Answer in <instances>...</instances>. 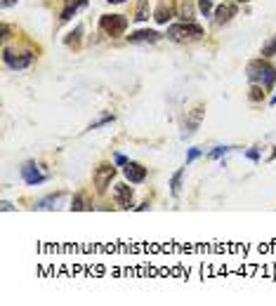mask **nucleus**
I'll list each match as a JSON object with an SVG mask.
<instances>
[{"label":"nucleus","mask_w":276,"mask_h":306,"mask_svg":"<svg viewBox=\"0 0 276 306\" xmlns=\"http://www.w3.org/2000/svg\"><path fill=\"white\" fill-rule=\"evenodd\" d=\"M246 78L255 85H262L265 90H272L276 85V69L265 59H253L246 66Z\"/></svg>","instance_id":"obj_1"},{"label":"nucleus","mask_w":276,"mask_h":306,"mask_svg":"<svg viewBox=\"0 0 276 306\" xmlns=\"http://www.w3.org/2000/svg\"><path fill=\"white\" fill-rule=\"evenodd\" d=\"M168 40L177 43V45H187V43H196L203 38V26L196 24V21H179V24H172L168 26V33H165Z\"/></svg>","instance_id":"obj_2"},{"label":"nucleus","mask_w":276,"mask_h":306,"mask_svg":"<svg viewBox=\"0 0 276 306\" xmlns=\"http://www.w3.org/2000/svg\"><path fill=\"white\" fill-rule=\"evenodd\" d=\"M99 28H102L109 38H121L125 31H128V17H123V14H102Z\"/></svg>","instance_id":"obj_3"},{"label":"nucleus","mask_w":276,"mask_h":306,"mask_svg":"<svg viewBox=\"0 0 276 306\" xmlns=\"http://www.w3.org/2000/svg\"><path fill=\"white\" fill-rule=\"evenodd\" d=\"M116 162H102L97 170H95V174H92V181H95V189H97V193H104V191L111 186V181H114V177H116Z\"/></svg>","instance_id":"obj_4"},{"label":"nucleus","mask_w":276,"mask_h":306,"mask_svg":"<svg viewBox=\"0 0 276 306\" xmlns=\"http://www.w3.org/2000/svg\"><path fill=\"white\" fill-rule=\"evenodd\" d=\"M21 179H24V184H28V186H40V184L47 181V174L40 172L36 160H26L21 165Z\"/></svg>","instance_id":"obj_5"},{"label":"nucleus","mask_w":276,"mask_h":306,"mask_svg":"<svg viewBox=\"0 0 276 306\" xmlns=\"http://www.w3.org/2000/svg\"><path fill=\"white\" fill-rule=\"evenodd\" d=\"M236 14H239V2H236V0H227V2H222V5L215 7L213 21L217 26H224V24H229Z\"/></svg>","instance_id":"obj_6"},{"label":"nucleus","mask_w":276,"mask_h":306,"mask_svg":"<svg viewBox=\"0 0 276 306\" xmlns=\"http://www.w3.org/2000/svg\"><path fill=\"white\" fill-rule=\"evenodd\" d=\"M2 59H5V64H7L9 69H14V71H21V69H28L31 64H33V59H36V54L33 52H21V54H14L12 50H5V54H2Z\"/></svg>","instance_id":"obj_7"},{"label":"nucleus","mask_w":276,"mask_h":306,"mask_svg":"<svg viewBox=\"0 0 276 306\" xmlns=\"http://www.w3.org/2000/svg\"><path fill=\"white\" fill-rule=\"evenodd\" d=\"M114 200H116V205L121 207V210H130V207H133V200H135L133 186L116 184V186H114Z\"/></svg>","instance_id":"obj_8"},{"label":"nucleus","mask_w":276,"mask_h":306,"mask_svg":"<svg viewBox=\"0 0 276 306\" xmlns=\"http://www.w3.org/2000/svg\"><path fill=\"white\" fill-rule=\"evenodd\" d=\"M160 38H163V36H160L158 31H153V28H139V31H135V33H130V36H128V43H133V45L149 43V45H153V43H158Z\"/></svg>","instance_id":"obj_9"},{"label":"nucleus","mask_w":276,"mask_h":306,"mask_svg":"<svg viewBox=\"0 0 276 306\" xmlns=\"http://www.w3.org/2000/svg\"><path fill=\"white\" fill-rule=\"evenodd\" d=\"M123 174H125V179L130 181V184H142V181L146 179V174H149V172H146V167H144V165L130 160L123 167Z\"/></svg>","instance_id":"obj_10"},{"label":"nucleus","mask_w":276,"mask_h":306,"mask_svg":"<svg viewBox=\"0 0 276 306\" xmlns=\"http://www.w3.org/2000/svg\"><path fill=\"white\" fill-rule=\"evenodd\" d=\"M88 5V0H66V5H64V9H62V21H69V19L78 12L80 7H85Z\"/></svg>","instance_id":"obj_11"},{"label":"nucleus","mask_w":276,"mask_h":306,"mask_svg":"<svg viewBox=\"0 0 276 306\" xmlns=\"http://www.w3.org/2000/svg\"><path fill=\"white\" fill-rule=\"evenodd\" d=\"M187 167L189 165H184V167H179V170L172 174V179H170V193H172V196H179V191H182V179H184Z\"/></svg>","instance_id":"obj_12"},{"label":"nucleus","mask_w":276,"mask_h":306,"mask_svg":"<svg viewBox=\"0 0 276 306\" xmlns=\"http://www.w3.org/2000/svg\"><path fill=\"white\" fill-rule=\"evenodd\" d=\"M265 87L262 85H255V82H250V92H248V99L253 104H260V101H265Z\"/></svg>","instance_id":"obj_13"},{"label":"nucleus","mask_w":276,"mask_h":306,"mask_svg":"<svg viewBox=\"0 0 276 306\" xmlns=\"http://www.w3.org/2000/svg\"><path fill=\"white\" fill-rule=\"evenodd\" d=\"M194 7L189 5L187 0H179V5H177V17H182V21H194Z\"/></svg>","instance_id":"obj_14"},{"label":"nucleus","mask_w":276,"mask_h":306,"mask_svg":"<svg viewBox=\"0 0 276 306\" xmlns=\"http://www.w3.org/2000/svg\"><path fill=\"white\" fill-rule=\"evenodd\" d=\"M149 12H151V9H149V0H139V2H137V9H135V19H137V21H146V19H149Z\"/></svg>","instance_id":"obj_15"},{"label":"nucleus","mask_w":276,"mask_h":306,"mask_svg":"<svg viewBox=\"0 0 276 306\" xmlns=\"http://www.w3.org/2000/svg\"><path fill=\"white\" fill-rule=\"evenodd\" d=\"M172 14H175V12H172V9H165V5H160L158 9H156V12H153V19H156V21H158V24H168L170 19H172Z\"/></svg>","instance_id":"obj_16"},{"label":"nucleus","mask_w":276,"mask_h":306,"mask_svg":"<svg viewBox=\"0 0 276 306\" xmlns=\"http://www.w3.org/2000/svg\"><path fill=\"white\" fill-rule=\"evenodd\" d=\"M80 36H83V26H76V31L66 38V45L73 47V50H78V47H80Z\"/></svg>","instance_id":"obj_17"},{"label":"nucleus","mask_w":276,"mask_h":306,"mask_svg":"<svg viewBox=\"0 0 276 306\" xmlns=\"http://www.w3.org/2000/svg\"><path fill=\"white\" fill-rule=\"evenodd\" d=\"M198 9H201V14H203V17H213L215 2L213 0H198Z\"/></svg>","instance_id":"obj_18"},{"label":"nucleus","mask_w":276,"mask_h":306,"mask_svg":"<svg viewBox=\"0 0 276 306\" xmlns=\"http://www.w3.org/2000/svg\"><path fill=\"white\" fill-rule=\"evenodd\" d=\"M234 146H215L213 151L208 153V158H210V160H217V158H222V155H227V153L232 151Z\"/></svg>","instance_id":"obj_19"},{"label":"nucleus","mask_w":276,"mask_h":306,"mask_svg":"<svg viewBox=\"0 0 276 306\" xmlns=\"http://www.w3.org/2000/svg\"><path fill=\"white\" fill-rule=\"evenodd\" d=\"M62 198V193H54V196H47V198H43L40 203H38V210H50V207H54L52 203H57V200Z\"/></svg>","instance_id":"obj_20"},{"label":"nucleus","mask_w":276,"mask_h":306,"mask_svg":"<svg viewBox=\"0 0 276 306\" xmlns=\"http://www.w3.org/2000/svg\"><path fill=\"white\" fill-rule=\"evenodd\" d=\"M262 57H276V33H274V38H272L269 43L262 45Z\"/></svg>","instance_id":"obj_21"},{"label":"nucleus","mask_w":276,"mask_h":306,"mask_svg":"<svg viewBox=\"0 0 276 306\" xmlns=\"http://www.w3.org/2000/svg\"><path fill=\"white\" fill-rule=\"evenodd\" d=\"M109 123H114V116L111 113H107L104 118H99L97 123H92V125L88 127V130H97V127H104V125H109Z\"/></svg>","instance_id":"obj_22"},{"label":"nucleus","mask_w":276,"mask_h":306,"mask_svg":"<svg viewBox=\"0 0 276 306\" xmlns=\"http://www.w3.org/2000/svg\"><path fill=\"white\" fill-rule=\"evenodd\" d=\"M201 155H203V151H201V149H189V153H187V162H184V165H191V162L198 160Z\"/></svg>","instance_id":"obj_23"},{"label":"nucleus","mask_w":276,"mask_h":306,"mask_svg":"<svg viewBox=\"0 0 276 306\" xmlns=\"http://www.w3.org/2000/svg\"><path fill=\"white\" fill-rule=\"evenodd\" d=\"M71 210H88V205H85V200H83V196H76L73 198V203H71Z\"/></svg>","instance_id":"obj_24"},{"label":"nucleus","mask_w":276,"mask_h":306,"mask_svg":"<svg viewBox=\"0 0 276 306\" xmlns=\"http://www.w3.org/2000/svg\"><path fill=\"white\" fill-rule=\"evenodd\" d=\"M114 162H116L118 167H125V165H128V162H130V160L125 158L123 153H116V155H114Z\"/></svg>","instance_id":"obj_25"},{"label":"nucleus","mask_w":276,"mask_h":306,"mask_svg":"<svg viewBox=\"0 0 276 306\" xmlns=\"http://www.w3.org/2000/svg\"><path fill=\"white\" fill-rule=\"evenodd\" d=\"M246 158L253 162H258L260 160V149H253V151H246Z\"/></svg>","instance_id":"obj_26"},{"label":"nucleus","mask_w":276,"mask_h":306,"mask_svg":"<svg viewBox=\"0 0 276 306\" xmlns=\"http://www.w3.org/2000/svg\"><path fill=\"white\" fill-rule=\"evenodd\" d=\"M14 207H12V203H7V200H2V212H12Z\"/></svg>","instance_id":"obj_27"},{"label":"nucleus","mask_w":276,"mask_h":306,"mask_svg":"<svg viewBox=\"0 0 276 306\" xmlns=\"http://www.w3.org/2000/svg\"><path fill=\"white\" fill-rule=\"evenodd\" d=\"M14 2H17V0H2V2H0V5H2V7H12V5H14Z\"/></svg>","instance_id":"obj_28"},{"label":"nucleus","mask_w":276,"mask_h":306,"mask_svg":"<svg viewBox=\"0 0 276 306\" xmlns=\"http://www.w3.org/2000/svg\"><path fill=\"white\" fill-rule=\"evenodd\" d=\"M135 210H137V212H144V210H149V203H142V205H137Z\"/></svg>","instance_id":"obj_29"},{"label":"nucleus","mask_w":276,"mask_h":306,"mask_svg":"<svg viewBox=\"0 0 276 306\" xmlns=\"http://www.w3.org/2000/svg\"><path fill=\"white\" fill-rule=\"evenodd\" d=\"M109 2H114V5H121V2H125V0H109Z\"/></svg>","instance_id":"obj_30"},{"label":"nucleus","mask_w":276,"mask_h":306,"mask_svg":"<svg viewBox=\"0 0 276 306\" xmlns=\"http://www.w3.org/2000/svg\"><path fill=\"white\" fill-rule=\"evenodd\" d=\"M269 104H272V106H274V104H276V94H274V97H272V101H269Z\"/></svg>","instance_id":"obj_31"},{"label":"nucleus","mask_w":276,"mask_h":306,"mask_svg":"<svg viewBox=\"0 0 276 306\" xmlns=\"http://www.w3.org/2000/svg\"><path fill=\"white\" fill-rule=\"evenodd\" d=\"M236 2H248V0H236Z\"/></svg>","instance_id":"obj_32"}]
</instances>
